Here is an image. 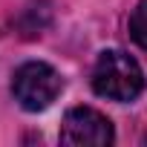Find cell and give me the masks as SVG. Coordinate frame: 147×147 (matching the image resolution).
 <instances>
[{"mask_svg": "<svg viewBox=\"0 0 147 147\" xmlns=\"http://www.w3.org/2000/svg\"><path fill=\"white\" fill-rule=\"evenodd\" d=\"M92 90L110 101H133L144 92V72L133 55L104 49L92 66Z\"/></svg>", "mask_w": 147, "mask_h": 147, "instance_id": "obj_1", "label": "cell"}, {"mask_svg": "<svg viewBox=\"0 0 147 147\" xmlns=\"http://www.w3.org/2000/svg\"><path fill=\"white\" fill-rule=\"evenodd\" d=\"M63 90V78L61 72L43 61H26L23 66L15 69L12 78V95L15 101L29 110V113H40L46 110Z\"/></svg>", "mask_w": 147, "mask_h": 147, "instance_id": "obj_2", "label": "cell"}, {"mask_svg": "<svg viewBox=\"0 0 147 147\" xmlns=\"http://www.w3.org/2000/svg\"><path fill=\"white\" fill-rule=\"evenodd\" d=\"M61 141L63 144H75V147H107L115 141V130H113V121L92 110V107H72L66 115H63V124H61Z\"/></svg>", "mask_w": 147, "mask_h": 147, "instance_id": "obj_3", "label": "cell"}, {"mask_svg": "<svg viewBox=\"0 0 147 147\" xmlns=\"http://www.w3.org/2000/svg\"><path fill=\"white\" fill-rule=\"evenodd\" d=\"M130 38L147 52V0H141L130 15Z\"/></svg>", "mask_w": 147, "mask_h": 147, "instance_id": "obj_4", "label": "cell"}]
</instances>
